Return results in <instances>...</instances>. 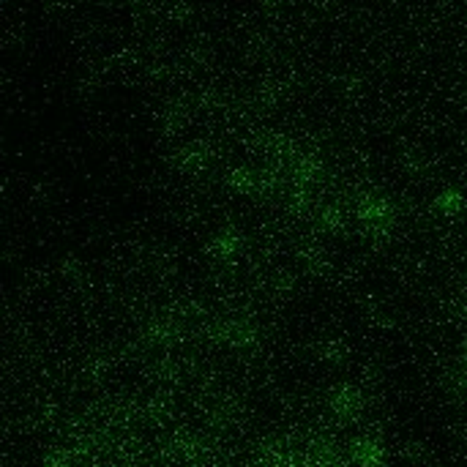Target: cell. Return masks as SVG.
Instances as JSON below:
<instances>
[{"mask_svg":"<svg viewBox=\"0 0 467 467\" xmlns=\"http://www.w3.org/2000/svg\"><path fill=\"white\" fill-rule=\"evenodd\" d=\"M216 336L221 341H227V344H233V347H249V344H254V339H257V331H254V325H249V323L230 320V323L219 325Z\"/></svg>","mask_w":467,"mask_h":467,"instance_id":"2","label":"cell"},{"mask_svg":"<svg viewBox=\"0 0 467 467\" xmlns=\"http://www.w3.org/2000/svg\"><path fill=\"white\" fill-rule=\"evenodd\" d=\"M107 369H109V361L104 358V356H93V358L88 361V372L93 378H101Z\"/></svg>","mask_w":467,"mask_h":467,"instance_id":"13","label":"cell"},{"mask_svg":"<svg viewBox=\"0 0 467 467\" xmlns=\"http://www.w3.org/2000/svg\"><path fill=\"white\" fill-rule=\"evenodd\" d=\"M328 407L334 410V415L339 418H356L358 410L363 407V399H361V391L353 388V385H339L331 399H328Z\"/></svg>","mask_w":467,"mask_h":467,"instance_id":"1","label":"cell"},{"mask_svg":"<svg viewBox=\"0 0 467 467\" xmlns=\"http://www.w3.org/2000/svg\"><path fill=\"white\" fill-rule=\"evenodd\" d=\"M180 328L175 320H156V323H150L148 328V336L150 341H156V344H172V341L178 339Z\"/></svg>","mask_w":467,"mask_h":467,"instance_id":"6","label":"cell"},{"mask_svg":"<svg viewBox=\"0 0 467 467\" xmlns=\"http://www.w3.org/2000/svg\"><path fill=\"white\" fill-rule=\"evenodd\" d=\"M320 356L328 361H339L347 356V344L341 339H328V341H323V347H320Z\"/></svg>","mask_w":467,"mask_h":467,"instance_id":"10","label":"cell"},{"mask_svg":"<svg viewBox=\"0 0 467 467\" xmlns=\"http://www.w3.org/2000/svg\"><path fill=\"white\" fill-rule=\"evenodd\" d=\"M208 162H211V150H208V145L192 143L189 148H183V150H180V167H183V170H189V172H199V170H205V164Z\"/></svg>","mask_w":467,"mask_h":467,"instance_id":"4","label":"cell"},{"mask_svg":"<svg viewBox=\"0 0 467 467\" xmlns=\"http://www.w3.org/2000/svg\"><path fill=\"white\" fill-rule=\"evenodd\" d=\"M306 260V265L312 270H320V268H325L328 263H325V254L317 249V246H309V249H304V254H301Z\"/></svg>","mask_w":467,"mask_h":467,"instance_id":"11","label":"cell"},{"mask_svg":"<svg viewBox=\"0 0 467 467\" xmlns=\"http://www.w3.org/2000/svg\"><path fill=\"white\" fill-rule=\"evenodd\" d=\"M230 186L241 194H254V192L263 189V178L257 172H249V170H233L230 172Z\"/></svg>","mask_w":467,"mask_h":467,"instance_id":"5","label":"cell"},{"mask_svg":"<svg viewBox=\"0 0 467 467\" xmlns=\"http://www.w3.org/2000/svg\"><path fill=\"white\" fill-rule=\"evenodd\" d=\"M462 205H465V197L459 194V192H454V189H449V192H443L440 197L434 199V208L440 211V214L446 216H454L462 211Z\"/></svg>","mask_w":467,"mask_h":467,"instance_id":"8","label":"cell"},{"mask_svg":"<svg viewBox=\"0 0 467 467\" xmlns=\"http://www.w3.org/2000/svg\"><path fill=\"white\" fill-rule=\"evenodd\" d=\"M238 249H241V235L233 233V230L216 235V241L211 243V252L219 254V257H224V260H230V257H233Z\"/></svg>","mask_w":467,"mask_h":467,"instance_id":"7","label":"cell"},{"mask_svg":"<svg viewBox=\"0 0 467 467\" xmlns=\"http://www.w3.org/2000/svg\"><path fill=\"white\" fill-rule=\"evenodd\" d=\"M383 456H385V451H383L380 440H375V437H361L358 443H356V449H353V459L361 467L383 465Z\"/></svg>","mask_w":467,"mask_h":467,"instance_id":"3","label":"cell"},{"mask_svg":"<svg viewBox=\"0 0 467 467\" xmlns=\"http://www.w3.org/2000/svg\"><path fill=\"white\" fill-rule=\"evenodd\" d=\"M341 224H344V221H341L339 208H325L323 211V227L325 230H331V233H334V230H341Z\"/></svg>","mask_w":467,"mask_h":467,"instance_id":"12","label":"cell"},{"mask_svg":"<svg viewBox=\"0 0 467 467\" xmlns=\"http://www.w3.org/2000/svg\"><path fill=\"white\" fill-rule=\"evenodd\" d=\"M47 467H74L77 465V454L69 449H55L47 454Z\"/></svg>","mask_w":467,"mask_h":467,"instance_id":"9","label":"cell"}]
</instances>
